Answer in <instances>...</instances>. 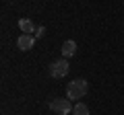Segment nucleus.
Masks as SVG:
<instances>
[{"label": "nucleus", "instance_id": "nucleus-1", "mask_svg": "<svg viewBox=\"0 0 124 115\" xmlns=\"http://www.w3.org/2000/svg\"><path fill=\"white\" fill-rule=\"evenodd\" d=\"M87 90H89V84H87V80L85 78H77V80H72V82H68V86H66V97L68 99H83L85 95H87Z\"/></svg>", "mask_w": 124, "mask_h": 115}, {"label": "nucleus", "instance_id": "nucleus-2", "mask_svg": "<svg viewBox=\"0 0 124 115\" xmlns=\"http://www.w3.org/2000/svg\"><path fill=\"white\" fill-rule=\"evenodd\" d=\"M68 70H70V66H68L66 60H56V62L50 64V76L52 78H64L68 74Z\"/></svg>", "mask_w": 124, "mask_h": 115}, {"label": "nucleus", "instance_id": "nucleus-3", "mask_svg": "<svg viewBox=\"0 0 124 115\" xmlns=\"http://www.w3.org/2000/svg\"><path fill=\"white\" fill-rule=\"evenodd\" d=\"M50 109L56 115H68L75 107L70 105V99H54V101L50 103Z\"/></svg>", "mask_w": 124, "mask_h": 115}, {"label": "nucleus", "instance_id": "nucleus-4", "mask_svg": "<svg viewBox=\"0 0 124 115\" xmlns=\"http://www.w3.org/2000/svg\"><path fill=\"white\" fill-rule=\"evenodd\" d=\"M33 43H35V35H27V33H23L17 39V45H19L21 51H29V49L33 47Z\"/></svg>", "mask_w": 124, "mask_h": 115}, {"label": "nucleus", "instance_id": "nucleus-5", "mask_svg": "<svg viewBox=\"0 0 124 115\" xmlns=\"http://www.w3.org/2000/svg\"><path fill=\"white\" fill-rule=\"evenodd\" d=\"M77 53V43L72 39H66L64 43H62V56L64 58H72Z\"/></svg>", "mask_w": 124, "mask_h": 115}, {"label": "nucleus", "instance_id": "nucleus-6", "mask_svg": "<svg viewBox=\"0 0 124 115\" xmlns=\"http://www.w3.org/2000/svg\"><path fill=\"white\" fill-rule=\"evenodd\" d=\"M19 29H21L23 33H27V35H31V33H35V31H37L31 19H21V21H19Z\"/></svg>", "mask_w": 124, "mask_h": 115}, {"label": "nucleus", "instance_id": "nucleus-7", "mask_svg": "<svg viewBox=\"0 0 124 115\" xmlns=\"http://www.w3.org/2000/svg\"><path fill=\"white\" fill-rule=\"evenodd\" d=\"M72 113L75 115H89V107L85 105V103H77L75 109H72Z\"/></svg>", "mask_w": 124, "mask_h": 115}, {"label": "nucleus", "instance_id": "nucleus-8", "mask_svg": "<svg viewBox=\"0 0 124 115\" xmlns=\"http://www.w3.org/2000/svg\"><path fill=\"white\" fill-rule=\"evenodd\" d=\"M44 35H46V27H39V29L35 31V39L37 37H44Z\"/></svg>", "mask_w": 124, "mask_h": 115}]
</instances>
